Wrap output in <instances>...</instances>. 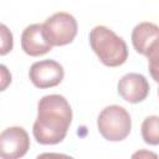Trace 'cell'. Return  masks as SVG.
I'll return each mask as SVG.
<instances>
[{
  "instance_id": "1",
  "label": "cell",
  "mask_w": 159,
  "mask_h": 159,
  "mask_svg": "<svg viewBox=\"0 0 159 159\" xmlns=\"http://www.w3.org/2000/svg\"><path fill=\"white\" fill-rule=\"evenodd\" d=\"M72 123V108L61 94L43 96L37 103V117L32 134L37 143L52 145L61 143Z\"/></svg>"
},
{
  "instance_id": "2",
  "label": "cell",
  "mask_w": 159,
  "mask_h": 159,
  "mask_svg": "<svg viewBox=\"0 0 159 159\" xmlns=\"http://www.w3.org/2000/svg\"><path fill=\"white\" fill-rule=\"evenodd\" d=\"M89 45L99 61L107 67L122 66L128 58L125 41L107 26H94L89 32Z\"/></svg>"
},
{
  "instance_id": "3",
  "label": "cell",
  "mask_w": 159,
  "mask_h": 159,
  "mask_svg": "<svg viewBox=\"0 0 159 159\" xmlns=\"http://www.w3.org/2000/svg\"><path fill=\"white\" fill-rule=\"evenodd\" d=\"M97 128L99 134L108 142L124 140L132 129L130 114L122 106H107L98 114Z\"/></svg>"
},
{
  "instance_id": "4",
  "label": "cell",
  "mask_w": 159,
  "mask_h": 159,
  "mask_svg": "<svg viewBox=\"0 0 159 159\" xmlns=\"http://www.w3.org/2000/svg\"><path fill=\"white\" fill-rule=\"evenodd\" d=\"M42 27L52 47L71 43L75 40L78 30L77 20L75 16L65 11L56 12L47 17L42 24Z\"/></svg>"
},
{
  "instance_id": "5",
  "label": "cell",
  "mask_w": 159,
  "mask_h": 159,
  "mask_svg": "<svg viewBox=\"0 0 159 159\" xmlns=\"http://www.w3.org/2000/svg\"><path fill=\"white\" fill-rule=\"evenodd\" d=\"M65 77L62 65L55 60H42L31 65L29 70V78L31 83L40 88H51L58 86Z\"/></svg>"
},
{
  "instance_id": "6",
  "label": "cell",
  "mask_w": 159,
  "mask_h": 159,
  "mask_svg": "<svg viewBox=\"0 0 159 159\" xmlns=\"http://www.w3.org/2000/svg\"><path fill=\"white\" fill-rule=\"evenodd\" d=\"M30 149V137L22 127H9L0 134V155L2 159H20Z\"/></svg>"
},
{
  "instance_id": "7",
  "label": "cell",
  "mask_w": 159,
  "mask_h": 159,
  "mask_svg": "<svg viewBox=\"0 0 159 159\" xmlns=\"http://www.w3.org/2000/svg\"><path fill=\"white\" fill-rule=\"evenodd\" d=\"M149 82L148 80L135 72L127 73L120 77L117 84L118 94L128 103H139L143 102L149 94Z\"/></svg>"
},
{
  "instance_id": "8",
  "label": "cell",
  "mask_w": 159,
  "mask_h": 159,
  "mask_svg": "<svg viewBox=\"0 0 159 159\" xmlns=\"http://www.w3.org/2000/svg\"><path fill=\"white\" fill-rule=\"evenodd\" d=\"M21 48L32 57L42 56L52 50V45L43 32L42 24H32L25 27L21 34Z\"/></svg>"
},
{
  "instance_id": "9",
  "label": "cell",
  "mask_w": 159,
  "mask_h": 159,
  "mask_svg": "<svg viewBox=\"0 0 159 159\" xmlns=\"http://www.w3.org/2000/svg\"><path fill=\"white\" fill-rule=\"evenodd\" d=\"M159 39V26L153 24V22H140L134 26L132 31V43L134 50L143 55L147 56L149 48L152 45Z\"/></svg>"
},
{
  "instance_id": "10",
  "label": "cell",
  "mask_w": 159,
  "mask_h": 159,
  "mask_svg": "<svg viewBox=\"0 0 159 159\" xmlns=\"http://www.w3.org/2000/svg\"><path fill=\"white\" fill-rule=\"evenodd\" d=\"M140 133L143 140L149 145H159V117L149 116L147 117L140 127Z\"/></svg>"
},
{
  "instance_id": "11",
  "label": "cell",
  "mask_w": 159,
  "mask_h": 159,
  "mask_svg": "<svg viewBox=\"0 0 159 159\" xmlns=\"http://www.w3.org/2000/svg\"><path fill=\"white\" fill-rule=\"evenodd\" d=\"M145 57L148 58V71L152 78L159 83V39L152 45Z\"/></svg>"
},
{
  "instance_id": "12",
  "label": "cell",
  "mask_w": 159,
  "mask_h": 159,
  "mask_svg": "<svg viewBox=\"0 0 159 159\" xmlns=\"http://www.w3.org/2000/svg\"><path fill=\"white\" fill-rule=\"evenodd\" d=\"M0 37H1V42H0V55L5 56L6 53H9L12 50V45H14V40H12V34L11 31L6 27V25L1 24L0 25Z\"/></svg>"
},
{
  "instance_id": "13",
  "label": "cell",
  "mask_w": 159,
  "mask_h": 159,
  "mask_svg": "<svg viewBox=\"0 0 159 159\" xmlns=\"http://www.w3.org/2000/svg\"><path fill=\"white\" fill-rule=\"evenodd\" d=\"M130 159H159L158 155L152 152V150H147V149H139L137 152H134L130 157Z\"/></svg>"
},
{
  "instance_id": "14",
  "label": "cell",
  "mask_w": 159,
  "mask_h": 159,
  "mask_svg": "<svg viewBox=\"0 0 159 159\" xmlns=\"http://www.w3.org/2000/svg\"><path fill=\"white\" fill-rule=\"evenodd\" d=\"M0 70H1V91H5V88L7 87V84L11 83V75L7 71V68H6L5 65H1L0 66Z\"/></svg>"
},
{
  "instance_id": "15",
  "label": "cell",
  "mask_w": 159,
  "mask_h": 159,
  "mask_svg": "<svg viewBox=\"0 0 159 159\" xmlns=\"http://www.w3.org/2000/svg\"><path fill=\"white\" fill-rule=\"evenodd\" d=\"M36 159H75V158L62 153H42L37 155Z\"/></svg>"
},
{
  "instance_id": "16",
  "label": "cell",
  "mask_w": 159,
  "mask_h": 159,
  "mask_svg": "<svg viewBox=\"0 0 159 159\" xmlns=\"http://www.w3.org/2000/svg\"><path fill=\"white\" fill-rule=\"evenodd\" d=\"M158 96H159V88H158Z\"/></svg>"
}]
</instances>
